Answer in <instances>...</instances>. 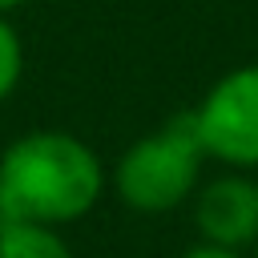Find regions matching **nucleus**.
Here are the masks:
<instances>
[{
  "label": "nucleus",
  "instance_id": "nucleus-1",
  "mask_svg": "<svg viewBox=\"0 0 258 258\" xmlns=\"http://www.w3.org/2000/svg\"><path fill=\"white\" fill-rule=\"evenodd\" d=\"M105 189L97 153L60 129L16 137L0 157V218L64 226L85 218Z\"/></svg>",
  "mask_w": 258,
  "mask_h": 258
},
{
  "label": "nucleus",
  "instance_id": "nucleus-2",
  "mask_svg": "<svg viewBox=\"0 0 258 258\" xmlns=\"http://www.w3.org/2000/svg\"><path fill=\"white\" fill-rule=\"evenodd\" d=\"M202 157H206V145H202L194 113H177L157 133L125 149L113 173L117 194L137 214H165L194 189Z\"/></svg>",
  "mask_w": 258,
  "mask_h": 258
},
{
  "label": "nucleus",
  "instance_id": "nucleus-3",
  "mask_svg": "<svg viewBox=\"0 0 258 258\" xmlns=\"http://www.w3.org/2000/svg\"><path fill=\"white\" fill-rule=\"evenodd\" d=\"M206 153L230 165H258V64L226 73L194 109Z\"/></svg>",
  "mask_w": 258,
  "mask_h": 258
},
{
  "label": "nucleus",
  "instance_id": "nucleus-4",
  "mask_svg": "<svg viewBox=\"0 0 258 258\" xmlns=\"http://www.w3.org/2000/svg\"><path fill=\"white\" fill-rule=\"evenodd\" d=\"M194 222L210 246L242 250L246 242H258V185L234 173L214 177L194 202Z\"/></svg>",
  "mask_w": 258,
  "mask_h": 258
},
{
  "label": "nucleus",
  "instance_id": "nucleus-5",
  "mask_svg": "<svg viewBox=\"0 0 258 258\" xmlns=\"http://www.w3.org/2000/svg\"><path fill=\"white\" fill-rule=\"evenodd\" d=\"M0 258H73L56 226L0 218Z\"/></svg>",
  "mask_w": 258,
  "mask_h": 258
},
{
  "label": "nucleus",
  "instance_id": "nucleus-6",
  "mask_svg": "<svg viewBox=\"0 0 258 258\" xmlns=\"http://www.w3.org/2000/svg\"><path fill=\"white\" fill-rule=\"evenodd\" d=\"M20 73H24V48H20V36H16V28L0 16V101L12 97V89L20 85Z\"/></svg>",
  "mask_w": 258,
  "mask_h": 258
},
{
  "label": "nucleus",
  "instance_id": "nucleus-7",
  "mask_svg": "<svg viewBox=\"0 0 258 258\" xmlns=\"http://www.w3.org/2000/svg\"><path fill=\"white\" fill-rule=\"evenodd\" d=\"M181 258H242V254H238V250H226V246H210V242H206V246H194V250H189V254H181Z\"/></svg>",
  "mask_w": 258,
  "mask_h": 258
},
{
  "label": "nucleus",
  "instance_id": "nucleus-8",
  "mask_svg": "<svg viewBox=\"0 0 258 258\" xmlns=\"http://www.w3.org/2000/svg\"><path fill=\"white\" fill-rule=\"evenodd\" d=\"M20 4H24V0H0V16H4V12H12V8H20Z\"/></svg>",
  "mask_w": 258,
  "mask_h": 258
}]
</instances>
